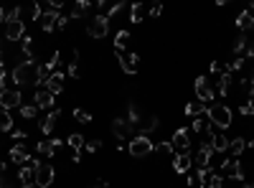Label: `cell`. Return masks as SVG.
<instances>
[{
  "label": "cell",
  "instance_id": "6da1fadb",
  "mask_svg": "<svg viewBox=\"0 0 254 188\" xmlns=\"http://www.w3.org/2000/svg\"><path fill=\"white\" fill-rule=\"evenodd\" d=\"M208 122L221 127V130H229L234 125V114L229 109V105H221V102H214L208 107Z\"/></svg>",
  "mask_w": 254,
  "mask_h": 188
},
{
  "label": "cell",
  "instance_id": "7a4b0ae2",
  "mask_svg": "<svg viewBox=\"0 0 254 188\" xmlns=\"http://www.w3.org/2000/svg\"><path fill=\"white\" fill-rule=\"evenodd\" d=\"M127 150H130V155L132 158H147L153 150H155V142L147 137V135H135L130 140V145H127Z\"/></svg>",
  "mask_w": 254,
  "mask_h": 188
},
{
  "label": "cell",
  "instance_id": "3957f363",
  "mask_svg": "<svg viewBox=\"0 0 254 188\" xmlns=\"http://www.w3.org/2000/svg\"><path fill=\"white\" fill-rule=\"evenodd\" d=\"M13 81H16L18 86H26V84H36V66L28 64V61H21L16 69L10 71Z\"/></svg>",
  "mask_w": 254,
  "mask_h": 188
},
{
  "label": "cell",
  "instance_id": "277c9868",
  "mask_svg": "<svg viewBox=\"0 0 254 188\" xmlns=\"http://www.w3.org/2000/svg\"><path fill=\"white\" fill-rule=\"evenodd\" d=\"M193 92H196V99L198 102H214V97H216V92H214V86H211V81H208V77H198L196 79V84H193Z\"/></svg>",
  "mask_w": 254,
  "mask_h": 188
},
{
  "label": "cell",
  "instance_id": "5b68a950",
  "mask_svg": "<svg viewBox=\"0 0 254 188\" xmlns=\"http://www.w3.org/2000/svg\"><path fill=\"white\" fill-rule=\"evenodd\" d=\"M221 178H231V181H242L244 178V170H242V163H239V158H226V161L221 163Z\"/></svg>",
  "mask_w": 254,
  "mask_h": 188
},
{
  "label": "cell",
  "instance_id": "8992f818",
  "mask_svg": "<svg viewBox=\"0 0 254 188\" xmlns=\"http://www.w3.org/2000/svg\"><path fill=\"white\" fill-rule=\"evenodd\" d=\"M56 178V170L51 163H38L36 168V188H51Z\"/></svg>",
  "mask_w": 254,
  "mask_h": 188
},
{
  "label": "cell",
  "instance_id": "52a82bcc",
  "mask_svg": "<svg viewBox=\"0 0 254 188\" xmlns=\"http://www.w3.org/2000/svg\"><path fill=\"white\" fill-rule=\"evenodd\" d=\"M86 33L92 38H107V33H110L107 16H94L92 21H89V26H86Z\"/></svg>",
  "mask_w": 254,
  "mask_h": 188
},
{
  "label": "cell",
  "instance_id": "ba28073f",
  "mask_svg": "<svg viewBox=\"0 0 254 188\" xmlns=\"http://www.w3.org/2000/svg\"><path fill=\"white\" fill-rule=\"evenodd\" d=\"M21 102H23V94H21V89H3L0 92V109H5V112H10V109H21Z\"/></svg>",
  "mask_w": 254,
  "mask_h": 188
},
{
  "label": "cell",
  "instance_id": "9c48e42d",
  "mask_svg": "<svg viewBox=\"0 0 254 188\" xmlns=\"http://www.w3.org/2000/svg\"><path fill=\"white\" fill-rule=\"evenodd\" d=\"M170 145L175 153H191V135L188 130H175L173 137H170Z\"/></svg>",
  "mask_w": 254,
  "mask_h": 188
},
{
  "label": "cell",
  "instance_id": "30bf717a",
  "mask_svg": "<svg viewBox=\"0 0 254 188\" xmlns=\"http://www.w3.org/2000/svg\"><path fill=\"white\" fill-rule=\"evenodd\" d=\"M54 99H56V97L46 89V86H38L36 94H33V105H36L38 109H49V112H51V109H54V105H56Z\"/></svg>",
  "mask_w": 254,
  "mask_h": 188
},
{
  "label": "cell",
  "instance_id": "8fae6325",
  "mask_svg": "<svg viewBox=\"0 0 254 188\" xmlns=\"http://www.w3.org/2000/svg\"><path fill=\"white\" fill-rule=\"evenodd\" d=\"M117 59H119V66H122L125 74H138V54H127V51H117Z\"/></svg>",
  "mask_w": 254,
  "mask_h": 188
},
{
  "label": "cell",
  "instance_id": "7c38bea8",
  "mask_svg": "<svg viewBox=\"0 0 254 188\" xmlns=\"http://www.w3.org/2000/svg\"><path fill=\"white\" fill-rule=\"evenodd\" d=\"M112 133H114V137L117 140H132V137H135V127H132L127 120H122V117H117L114 122H112Z\"/></svg>",
  "mask_w": 254,
  "mask_h": 188
},
{
  "label": "cell",
  "instance_id": "4fadbf2b",
  "mask_svg": "<svg viewBox=\"0 0 254 188\" xmlns=\"http://www.w3.org/2000/svg\"><path fill=\"white\" fill-rule=\"evenodd\" d=\"M61 145H64V140L51 137V140H41V142H36V150H38L41 155H46V158H54L58 150H61Z\"/></svg>",
  "mask_w": 254,
  "mask_h": 188
},
{
  "label": "cell",
  "instance_id": "5bb4252c",
  "mask_svg": "<svg viewBox=\"0 0 254 188\" xmlns=\"http://www.w3.org/2000/svg\"><path fill=\"white\" fill-rule=\"evenodd\" d=\"M58 16H61V13H56V10H43V16H41V28H43V33L56 31V26H58Z\"/></svg>",
  "mask_w": 254,
  "mask_h": 188
},
{
  "label": "cell",
  "instance_id": "9a60e30c",
  "mask_svg": "<svg viewBox=\"0 0 254 188\" xmlns=\"http://www.w3.org/2000/svg\"><path fill=\"white\" fill-rule=\"evenodd\" d=\"M23 36H26V23L13 21V23L5 26V38L8 41H23Z\"/></svg>",
  "mask_w": 254,
  "mask_h": 188
},
{
  "label": "cell",
  "instance_id": "2e32d148",
  "mask_svg": "<svg viewBox=\"0 0 254 188\" xmlns=\"http://www.w3.org/2000/svg\"><path fill=\"white\" fill-rule=\"evenodd\" d=\"M21 10V23H28V21H41L43 10H41V3H31L28 8H18Z\"/></svg>",
  "mask_w": 254,
  "mask_h": 188
},
{
  "label": "cell",
  "instance_id": "e0dca14e",
  "mask_svg": "<svg viewBox=\"0 0 254 188\" xmlns=\"http://www.w3.org/2000/svg\"><path fill=\"white\" fill-rule=\"evenodd\" d=\"M193 168V155L191 153H178L173 161V170L175 173H188Z\"/></svg>",
  "mask_w": 254,
  "mask_h": 188
},
{
  "label": "cell",
  "instance_id": "ac0fdd59",
  "mask_svg": "<svg viewBox=\"0 0 254 188\" xmlns=\"http://www.w3.org/2000/svg\"><path fill=\"white\" fill-rule=\"evenodd\" d=\"M46 89H49L54 97L64 92V71H54V74L49 77V81H46Z\"/></svg>",
  "mask_w": 254,
  "mask_h": 188
},
{
  "label": "cell",
  "instance_id": "d6986e66",
  "mask_svg": "<svg viewBox=\"0 0 254 188\" xmlns=\"http://www.w3.org/2000/svg\"><path fill=\"white\" fill-rule=\"evenodd\" d=\"M58 114H61V109H56V107H54V109L46 114V117H43V120L38 122V127H41V133H43V135H51V133H54V125H56V120H58Z\"/></svg>",
  "mask_w": 254,
  "mask_h": 188
},
{
  "label": "cell",
  "instance_id": "ffe728a7",
  "mask_svg": "<svg viewBox=\"0 0 254 188\" xmlns=\"http://www.w3.org/2000/svg\"><path fill=\"white\" fill-rule=\"evenodd\" d=\"M18 181H21V188H36V170L21 165V170H18Z\"/></svg>",
  "mask_w": 254,
  "mask_h": 188
},
{
  "label": "cell",
  "instance_id": "44dd1931",
  "mask_svg": "<svg viewBox=\"0 0 254 188\" xmlns=\"http://www.w3.org/2000/svg\"><path fill=\"white\" fill-rule=\"evenodd\" d=\"M231 81H234V79H231V74H224V77H219L211 86H214V92H216V94L226 97V94H229V89H231Z\"/></svg>",
  "mask_w": 254,
  "mask_h": 188
},
{
  "label": "cell",
  "instance_id": "7402d4cb",
  "mask_svg": "<svg viewBox=\"0 0 254 188\" xmlns=\"http://www.w3.org/2000/svg\"><path fill=\"white\" fill-rule=\"evenodd\" d=\"M211 148H214V153H229V137L224 135V133H214Z\"/></svg>",
  "mask_w": 254,
  "mask_h": 188
},
{
  "label": "cell",
  "instance_id": "603a6c76",
  "mask_svg": "<svg viewBox=\"0 0 254 188\" xmlns=\"http://www.w3.org/2000/svg\"><path fill=\"white\" fill-rule=\"evenodd\" d=\"M247 150V140L244 137H234V140H229V155L231 158H239Z\"/></svg>",
  "mask_w": 254,
  "mask_h": 188
},
{
  "label": "cell",
  "instance_id": "cb8c5ba5",
  "mask_svg": "<svg viewBox=\"0 0 254 188\" xmlns=\"http://www.w3.org/2000/svg\"><path fill=\"white\" fill-rule=\"evenodd\" d=\"M203 112H206V105L198 102V99H196V102H188V105H186V114H188V117H193V120L203 117Z\"/></svg>",
  "mask_w": 254,
  "mask_h": 188
},
{
  "label": "cell",
  "instance_id": "d4e9b609",
  "mask_svg": "<svg viewBox=\"0 0 254 188\" xmlns=\"http://www.w3.org/2000/svg\"><path fill=\"white\" fill-rule=\"evenodd\" d=\"M66 145H69L74 153H82V150H84V145H86V140H84L79 133H74V135H69V137H66Z\"/></svg>",
  "mask_w": 254,
  "mask_h": 188
},
{
  "label": "cell",
  "instance_id": "484cf974",
  "mask_svg": "<svg viewBox=\"0 0 254 188\" xmlns=\"http://www.w3.org/2000/svg\"><path fill=\"white\" fill-rule=\"evenodd\" d=\"M236 28H239L242 33H247L249 28H252V13H249V10H242V13H239V18H236Z\"/></svg>",
  "mask_w": 254,
  "mask_h": 188
},
{
  "label": "cell",
  "instance_id": "4316f807",
  "mask_svg": "<svg viewBox=\"0 0 254 188\" xmlns=\"http://www.w3.org/2000/svg\"><path fill=\"white\" fill-rule=\"evenodd\" d=\"M89 8H92V3H89V0H79V3H74V8H71V13H69V18H82Z\"/></svg>",
  "mask_w": 254,
  "mask_h": 188
},
{
  "label": "cell",
  "instance_id": "83f0119b",
  "mask_svg": "<svg viewBox=\"0 0 254 188\" xmlns=\"http://www.w3.org/2000/svg\"><path fill=\"white\" fill-rule=\"evenodd\" d=\"M142 21H145V5L135 3L130 8V23H142Z\"/></svg>",
  "mask_w": 254,
  "mask_h": 188
},
{
  "label": "cell",
  "instance_id": "f1b7e54d",
  "mask_svg": "<svg viewBox=\"0 0 254 188\" xmlns=\"http://www.w3.org/2000/svg\"><path fill=\"white\" fill-rule=\"evenodd\" d=\"M0 133H13V117L5 109H0Z\"/></svg>",
  "mask_w": 254,
  "mask_h": 188
},
{
  "label": "cell",
  "instance_id": "f546056e",
  "mask_svg": "<svg viewBox=\"0 0 254 188\" xmlns=\"http://www.w3.org/2000/svg\"><path fill=\"white\" fill-rule=\"evenodd\" d=\"M26 158H28V153H26V148H23V145H16V148L10 150V161H13V163L23 165V163H26Z\"/></svg>",
  "mask_w": 254,
  "mask_h": 188
},
{
  "label": "cell",
  "instance_id": "4dcf8cb0",
  "mask_svg": "<svg viewBox=\"0 0 254 188\" xmlns=\"http://www.w3.org/2000/svg\"><path fill=\"white\" fill-rule=\"evenodd\" d=\"M193 130H196V133H201V135L214 133V130H211V122H208L206 117H196V120H193Z\"/></svg>",
  "mask_w": 254,
  "mask_h": 188
},
{
  "label": "cell",
  "instance_id": "1f68e13d",
  "mask_svg": "<svg viewBox=\"0 0 254 188\" xmlns=\"http://www.w3.org/2000/svg\"><path fill=\"white\" fill-rule=\"evenodd\" d=\"M130 38H132V36H130L127 31H119L117 38H114V51H125L127 43H130Z\"/></svg>",
  "mask_w": 254,
  "mask_h": 188
},
{
  "label": "cell",
  "instance_id": "d6a6232c",
  "mask_svg": "<svg viewBox=\"0 0 254 188\" xmlns=\"http://www.w3.org/2000/svg\"><path fill=\"white\" fill-rule=\"evenodd\" d=\"M231 51L239 56L242 51H247V33H239L236 36V41H234V46H231Z\"/></svg>",
  "mask_w": 254,
  "mask_h": 188
},
{
  "label": "cell",
  "instance_id": "836d02e7",
  "mask_svg": "<svg viewBox=\"0 0 254 188\" xmlns=\"http://www.w3.org/2000/svg\"><path fill=\"white\" fill-rule=\"evenodd\" d=\"M38 114V107L36 105H21V117L23 120H33Z\"/></svg>",
  "mask_w": 254,
  "mask_h": 188
},
{
  "label": "cell",
  "instance_id": "e575fe53",
  "mask_svg": "<svg viewBox=\"0 0 254 188\" xmlns=\"http://www.w3.org/2000/svg\"><path fill=\"white\" fill-rule=\"evenodd\" d=\"M58 59H61V51H54V54L49 56V61L43 64V66H46V71H49V74H54V69L58 66Z\"/></svg>",
  "mask_w": 254,
  "mask_h": 188
},
{
  "label": "cell",
  "instance_id": "d590c367",
  "mask_svg": "<svg viewBox=\"0 0 254 188\" xmlns=\"http://www.w3.org/2000/svg\"><path fill=\"white\" fill-rule=\"evenodd\" d=\"M127 122L135 127L138 122H140V112H138V107L135 105H127Z\"/></svg>",
  "mask_w": 254,
  "mask_h": 188
},
{
  "label": "cell",
  "instance_id": "8d00e7d4",
  "mask_svg": "<svg viewBox=\"0 0 254 188\" xmlns=\"http://www.w3.org/2000/svg\"><path fill=\"white\" fill-rule=\"evenodd\" d=\"M153 153H158V155H170V153H173V145H170V140H163V142H158Z\"/></svg>",
  "mask_w": 254,
  "mask_h": 188
},
{
  "label": "cell",
  "instance_id": "74e56055",
  "mask_svg": "<svg viewBox=\"0 0 254 188\" xmlns=\"http://www.w3.org/2000/svg\"><path fill=\"white\" fill-rule=\"evenodd\" d=\"M158 125H160V122H158V117H150V120H147V122L142 125V130H140V135H150L153 130H158Z\"/></svg>",
  "mask_w": 254,
  "mask_h": 188
},
{
  "label": "cell",
  "instance_id": "f35d334b",
  "mask_svg": "<svg viewBox=\"0 0 254 188\" xmlns=\"http://www.w3.org/2000/svg\"><path fill=\"white\" fill-rule=\"evenodd\" d=\"M74 120L82 122V125H86V122H92V114H89L86 109H74Z\"/></svg>",
  "mask_w": 254,
  "mask_h": 188
},
{
  "label": "cell",
  "instance_id": "ab89813d",
  "mask_svg": "<svg viewBox=\"0 0 254 188\" xmlns=\"http://www.w3.org/2000/svg\"><path fill=\"white\" fill-rule=\"evenodd\" d=\"M188 186H191V188H206L201 173H191V176H188Z\"/></svg>",
  "mask_w": 254,
  "mask_h": 188
},
{
  "label": "cell",
  "instance_id": "60d3db41",
  "mask_svg": "<svg viewBox=\"0 0 254 188\" xmlns=\"http://www.w3.org/2000/svg\"><path fill=\"white\" fill-rule=\"evenodd\" d=\"M84 148H86V153H97V150L102 148V142H99V140H89Z\"/></svg>",
  "mask_w": 254,
  "mask_h": 188
},
{
  "label": "cell",
  "instance_id": "b9f144b4",
  "mask_svg": "<svg viewBox=\"0 0 254 188\" xmlns=\"http://www.w3.org/2000/svg\"><path fill=\"white\" fill-rule=\"evenodd\" d=\"M69 77H71V79L79 77V61H71V64H69Z\"/></svg>",
  "mask_w": 254,
  "mask_h": 188
},
{
  "label": "cell",
  "instance_id": "7bdbcfd3",
  "mask_svg": "<svg viewBox=\"0 0 254 188\" xmlns=\"http://www.w3.org/2000/svg\"><path fill=\"white\" fill-rule=\"evenodd\" d=\"M69 21H71L69 16H58V26H56V28H66V26H69Z\"/></svg>",
  "mask_w": 254,
  "mask_h": 188
},
{
  "label": "cell",
  "instance_id": "ee69618b",
  "mask_svg": "<svg viewBox=\"0 0 254 188\" xmlns=\"http://www.w3.org/2000/svg\"><path fill=\"white\" fill-rule=\"evenodd\" d=\"M28 135L23 133V130H13V140H26Z\"/></svg>",
  "mask_w": 254,
  "mask_h": 188
},
{
  "label": "cell",
  "instance_id": "f6af8a7d",
  "mask_svg": "<svg viewBox=\"0 0 254 188\" xmlns=\"http://www.w3.org/2000/svg\"><path fill=\"white\" fill-rule=\"evenodd\" d=\"M160 10H163V8H160L158 3H155V5H150V16H153V18H158V16H160Z\"/></svg>",
  "mask_w": 254,
  "mask_h": 188
},
{
  "label": "cell",
  "instance_id": "bcb514c9",
  "mask_svg": "<svg viewBox=\"0 0 254 188\" xmlns=\"http://www.w3.org/2000/svg\"><path fill=\"white\" fill-rule=\"evenodd\" d=\"M92 188H110V183H107V181H104V178H99V181H97V183H94Z\"/></svg>",
  "mask_w": 254,
  "mask_h": 188
},
{
  "label": "cell",
  "instance_id": "7dc6e473",
  "mask_svg": "<svg viewBox=\"0 0 254 188\" xmlns=\"http://www.w3.org/2000/svg\"><path fill=\"white\" fill-rule=\"evenodd\" d=\"M0 188H13V186L8 183V178H0Z\"/></svg>",
  "mask_w": 254,
  "mask_h": 188
},
{
  "label": "cell",
  "instance_id": "c3c4849f",
  "mask_svg": "<svg viewBox=\"0 0 254 188\" xmlns=\"http://www.w3.org/2000/svg\"><path fill=\"white\" fill-rule=\"evenodd\" d=\"M3 173H5V163H3V161H0V176H3Z\"/></svg>",
  "mask_w": 254,
  "mask_h": 188
},
{
  "label": "cell",
  "instance_id": "681fc988",
  "mask_svg": "<svg viewBox=\"0 0 254 188\" xmlns=\"http://www.w3.org/2000/svg\"><path fill=\"white\" fill-rule=\"evenodd\" d=\"M247 10H252V13H254V0H252V3H249V8H247Z\"/></svg>",
  "mask_w": 254,
  "mask_h": 188
},
{
  "label": "cell",
  "instance_id": "f907efd6",
  "mask_svg": "<svg viewBox=\"0 0 254 188\" xmlns=\"http://www.w3.org/2000/svg\"><path fill=\"white\" fill-rule=\"evenodd\" d=\"M244 188H254V183H247V186H244Z\"/></svg>",
  "mask_w": 254,
  "mask_h": 188
},
{
  "label": "cell",
  "instance_id": "816d5d0a",
  "mask_svg": "<svg viewBox=\"0 0 254 188\" xmlns=\"http://www.w3.org/2000/svg\"><path fill=\"white\" fill-rule=\"evenodd\" d=\"M249 148H254V140H249Z\"/></svg>",
  "mask_w": 254,
  "mask_h": 188
}]
</instances>
